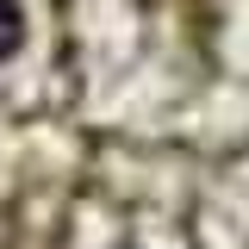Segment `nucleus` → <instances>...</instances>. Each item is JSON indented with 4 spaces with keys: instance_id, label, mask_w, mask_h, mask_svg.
Segmentation results:
<instances>
[{
    "instance_id": "f257e3e1",
    "label": "nucleus",
    "mask_w": 249,
    "mask_h": 249,
    "mask_svg": "<svg viewBox=\"0 0 249 249\" xmlns=\"http://www.w3.org/2000/svg\"><path fill=\"white\" fill-rule=\"evenodd\" d=\"M19 44V13H13V0H0V56Z\"/></svg>"
}]
</instances>
